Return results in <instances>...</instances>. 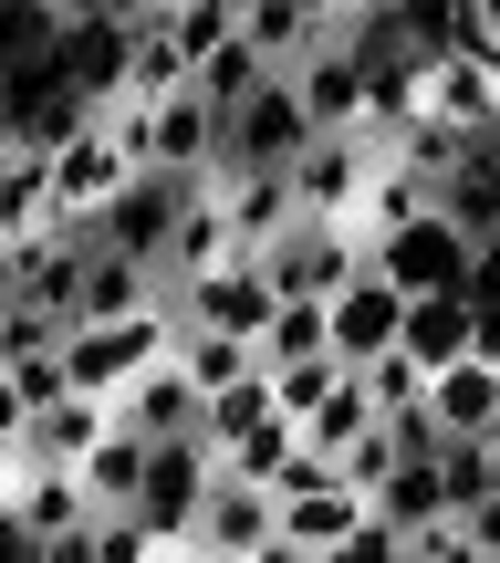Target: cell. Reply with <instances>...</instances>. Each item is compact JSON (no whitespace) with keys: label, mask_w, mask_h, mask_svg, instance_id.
<instances>
[{"label":"cell","mask_w":500,"mask_h":563,"mask_svg":"<svg viewBox=\"0 0 500 563\" xmlns=\"http://www.w3.org/2000/svg\"><path fill=\"white\" fill-rule=\"evenodd\" d=\"M241 251V230H230V209H220V188L199 178V199L178 209V230H167V251H157V282H188V272H209V262H230Z\"/></svg>","instance_id":"e0dca14e"},{"label":"cell","mask_w":500,"mask_h":563,"mask_svg":"<svg viewBox=\"0 0 500 563\" xmlns=\"http://www.w3.org/2000/svg\"><path fill=\"white\" fill-rule=\"evenodd\" d=\"M178 84H188L178 32H167V21H146V32H136V74H125V95H146V104H157V95H178Z\"/></svg>","instance_id":"f1b7e54d"},{"label":"cell","mask_w":500,"mask_h":563,"mask_svg":"<svg viewBox=\"0 0 500 563\" xmlns=\"http://www.w3.org/2000/svg\"><path fill=\"white\" fill-rule=\"evenodd\" d=\"M323 302H334V355H344V365H376L386 344L407 334V292H397L376 262H365V272H344Z\"/></svg>","instance_id":"7c38bea8"},{"label":"cell","mask_w":500,"mask_h":563,"mask_svg":"<svg viewBox=\"0 0 500 563\" xmlns=\"http://www.w3.org/2000/svg\"><path fill=\"white\" fill-rule=\"evenodd\" d=\"M104 428H115V407H104L95 386H63V397H42V407H32L21 449H32V460H74V470H84V449H95Z\"/></svg>","instance_id":"2e32d148"},{"label":"cell","mask_w":500,"mask_h":563,"mask_svg":"<svg viewBox=\"0 0 500 563\" xmlns=\"http://www.w3.org/2000/svg\"><path fill=\"white\" fill-rule=\"evenodd\" d=\"M209 481H220V449H209V428H178V439H146V481H136V522L157 532V563L188 553V522H199Z\"/></svg>","instance_id":"7a4b0ae2"},{"label":"cell","mask_w":500,"mask_h":563,"mask_svg":"<svg viewBox=\"0 0 500 563\" xmlns=\"http://www.w3.org/2000/svg\"><path fill=\"white\" fill-rule=\"evenodd\" d=\"M490 439H500V428H490Z\"/></svg>","instance_id":"f35d334b"},{"label":"cell","mask_w":500,"mask_h":563,"mask_svg":"<svg viewBox=\"0 0 500 563\" xmlns=\"http://www.w3.org/2000/svg\"><path fill=\"white\" fill-rule=\"evenodd\" d=\"M178 344V313H167V292L157 302H136V313H104V323H74L63 334V365H74V386H95V397H115L125 376H146V365Z\"/></svg>","instance_id":"3957f363"},{"label":"cell","mask_w":500,"mask_h":563,"mask_svg":"<svg viewBox=\"0 0 500 563\" xmlns=\"http://www.w3.org/2000/svg\"><path fill=\"white\" fill-rule=\"evenodd\" d=\"M241 32H251V42H260L271 63H302V53H313L323 32H334V21H323L313 0H241Z\"/></svg>","instance_id":"cb8c5ba5"},{"label":"cell","mask_w":500,"mask_h":563,"mask_svg":"<svg viewBox=\"0 0 500 563\" xmlns=\"http://www.w3.org/2000/svg\"><path fill=\"white\" fill-rule=\"evenodd\" d=\"M125 178H136V157L115 146V125H104V104H95V115L53 146V220H95Z\"/></svg>","instance_id":"30bf717a"},{"label":"cell","mask_w":500,"mask_h":563,"mask_svg":"<svg viewBox=\"0 0 500 563\" xmlns=\"http://www.w3.org/2000/svg\"><path fill=\"white\" fill-rule=\"evenodd\" d=\"M376 157H386V136H376V125L313 136V146L292 157V199L313 209V220H355V209H365V178H376Z\"/></svg>","instance_id":"ba28073f"},{"label":"cell","mask_w":500,"mask_h":563,"mask_svg":"<svg viewBox=\"0 0 500 563\" xmlns=\"http://www.w3.org/2000/svg\"><path fill=\"white\" fill-rule=\"evenodd\" d=\"M271 302H281V282H271L260 251H230V262L167 282V313H178V323H230V334H260V323H271Z\"/></svg>","instance_id":"277c9868"},{"label":"cell","mask_w":500,"mask_h":563,"mask_svg":"<svg viewBox=\"0 0 500 563\" xmlns=\"http://www.w3.org/2000/svg\"><path fill=\"white\" fill-rule=\"evenodd\" d=\"M167 355H178L188 376L220 397V386H241L251 365H260V344H251V334H230V323H178V344H167Z\"/></svg>","instance_id":"603a6c76"},{"label":"cell","mask_w":500,"mask_h":563,"mask_svg":"<svg viewBox=\"0 0 500 563\" xmlns=\"http://www.w3.org/2000/svg\"><path fill=\"white\" fill-rule=\"evenodd\" d=\"M260 262H271L281 292H334L344 272H365V230H355V220H313V209H292V220L260 241Z\"/></svg>","instance_id":"8992f818"},{"label":"cell","mask_w":500,"mask_h":563,"mask_svg":"<svg viewBox=\"0 0 500 563\" xmlns=\"http://www.w3.org/2000/svg\"><path fill=\"white\" fill-rule=\"evenodd\" d=\"M271 543H281V501H271V481L220 470V481H209V501H199V522H188V553L241 563V553H271Z\"/></svg>","instance_id":"9c48e42d"},{"label":"cell","mask_w":500,"mask_h":563,"mask_svg":"<svg viewBox=\"0 0 500 563\" xmlns=\"http://www.w3.org/2000/svg\"><path fill=\"white\" fill-rule=\"evenodd\" d=\"M469 355L500 365V292H469Z\"/></svg>","instance_id":"d590c367"},{"label":"cell","mask_w":500,"mask_h":563,"mask_svg":"<svg viewBox=\"0 0 500 563\" xmlns=\"http://www.w3.org/2000/svg\"><path fill=\"white\" fill-rule=\"evenodd\" d=\"M104 407H115V428H136V439H178V428H199V418H209V386L188 376L178 355H157L146 376H125Z\"/></svg>","instance_id":"5bb4252c"},{"label":"cell","mask_w":500,"mask_h":563,"mask_svg":"<svg viewBox=\"0 0 500 563\" xmlns=\"http://www.w3.org/2000/svg\"><path fill=\"white\" fill-rule=\"evenodd\" d=\"M188 199H199V167H136V178L95 209V241H115V251H136V262H157Z\"/></svg>","instance_id":"5b68a950"},{"label":"cell","mask_w":500,"mask_h":563,"mask_svg":"<svg viewBox=\"0 0 500 563\" xmlns=\"http://www.w3.org/2000/svg\"><path fill=\"white\" fill-rule=\"evenodd\" d=\"M53 220V146L11 136L0 146V230H42Z\"/></svg>","instance_id":"44dd1931"},{"label":"cell","mask_w":500,"mask_h":563,"mask_svg":"<svg viewBox=\"0 0 500 563\" xmlns=\"http://www.w3.org/2000/svg\"><path fill=\"white\" fill-rule=\"evenodd\" d=\"M167 282L157 262H136V251L115 241H84V272H74V323H104V313H136V302H157Z\"/></svg>","instance_id":"9a60e30c"},{"label":"cell","mask_w":500,"mask_h":563,"mask_svg":"<svg viewBox=\"0 0 500 563\" xmlns=\"http://www.w3.org/2000/svg\"><path fill=\"white\" fill-rule=\"evenodd\" d=\"M427 407L448 418V439H490V428H500V365L490 355L438 365V376H427Z\"/></svg>","instance_id":"ac0fdd59"},{"label":"cell","mask_w":500,"mask_h":563,"mask_svg":"<svg viewBox=\"0 0 500 563\" xmlns=\"http://www.w3.org/2000/svg\"><path fill=\"white\" fill-rule=\"evenodd\" d=\"M0 553H42V543H32V522H21L11 501H0Z\"/></svg>","instance_id":"8d00e7d4"},{"label":"cell","mask_w":500,"mask_h":563,"mask_svg":"<svg viewBox=\"0 0 500 563\" xmlns=\"http://www.w3.org/2000/svg\"><path fill=\"white\" fill-rule=\"evenodd\" d=\"M302 146H313V115H302L292 74L251 84V95H241V104L220 115V157H241V167H292Z\"/></svg>","instance_id":"52a82bcc"},{"label":"cell","mask_w":500,"mask_h":563,"mask_svg":"<svg viewBox=\"0 0 500 563\" xmlns=\"http://www.w3.org/2000/svg\"><path fill=\"white\" fill-rule=\"evenodd\" d=\"M334 376H344V355H292V365H271V397H281V418H313V407L334 397Z\"/></svg>","instance_id":"f546056e"},{"label":"cell","mask_w":500,"mask_h":563,"mask_svg":"<svg viewBox=\"0 0 500 563\" xmlns=\"http://www.w3.org/2000/svg\"><path fill=\"white\" fill-rule=\"evenodd\" d=\"M397 32H407V53H448L469 32V0H397Z\"/></svg>","instance_id":"1f68e13d"},{"label":"cell","mask_w":500,"mask_h":563,"mask_svg":"<svg viewBox=\"0 0 500 563\" xmlns=\"http://www.w3.org/2000/svg\"><path fill=\"white\" fill-rule=\"evenodd\" d=\"M260 365H292V355H334V302L323 292H281L271 302V323H260Z\"/></svg>","instance_id":"7402d4cb"},{"label":"cell","mask_w":500,"mask_h":563,"mask_svg":"<svg viewBox=\"0 0 500 563\" xmlns=\"http://www.w3.org/2000/svg\"><path fill=\"white\" fill-rule=\"evenodd\" d=\"M397 292H469V262H480V230L459 220L448 199H427V209H407L397 230H376V251H365Z\"/></svg>","instance_id":"6da1fadb"},{"label":"cell","mask_w":500,"mask_h":563,"mask_svg":"<svg viewBox=\"0 0 500 563\" xmlns=\"http://www.w3.org/2000/svg\"><path fill=\"white\" fill-rule=\"evenodd\" d=\"M136 481H146V439L136 428H104V439L84 449V490L115 511V501H136Z\"/></svg>","instance_id":"484cf974"},{"label":"cell","mask_w":500,"mask_h":563,"mask_svg":"<svg viewBox=\"0 0 500 563\" xmlns=\"http://www.w3.org/2000/svg\"><path fill=\"white\" fill-rule=\"evenodd\" d=\"M271 74H281V63H271V53H260V42H251V32H230V42H220V53H209V63H199V74H188V84H199V95H209V104H220V115H230V104H241V95H251V84H271Z\"/></svg>","instance_id":"d4e9b609"},{"label":"cell","mask_w":500,"mask_h":563,"mask_svg":"<svg viewBox=\"0 0 500 563\" xmlns=\"http://www.w3.org/2000/svg\"><path fill=\"white\" fill-rule=\"evenodd\" d=\"M438 490H448V511H480L490 501V439H448L438 449Z\"/></svg>","instance_id":"4dcf8cb0"},{"label":"cell","mask_w":500,"mask_h":563,"mask_svg":"<svg viewBox=\"0 0 500 563\" xmlns=\"http://www.w3.org/2000/svg\"><path fill=\"white\" fill-rule=\"evenodd\" d=\"M220 157V104L199 95V84H178V95H157V167H199Z\"/></svg>","instance_id":"d6986e66"},{"label":"cell","mask_w":500,"mask_h":563,"mask_svg":"<svg viewBox=\"0 0 500 563\" xmlns=\"http://www.w3.org/2000/svg\"><path fill=\"white\" fill-rule=\"evenodd\" d=\"M469 11H480V32H500V0H469Z\"/></svg>","instance_id":"74e56055"},{"label":"cell","mask_w":500,"mask_h":563,"mask_svg":"<svg viewBox=\"0 0 500 563\" xmlns=\"http://www.w3.org/2000/svg\"><path fill=\"white\" fill-rule=\"evenodd\" d=\"M355 376H365V397H376V418H386V407H418V397H427V365L407 355V344H386V355L355 365Z\"/></svg>","instance_id":"d6a6232c"},{"label":"cell","mask_w":500,"mask_h":563,"mask_svg":"<svg viewBox=\"0 0 500 563\" xmlns=\"http://www.w3.org/2000/svg\"><path fill=\"white\" fill-rule=\"evenodd\" d=\"M271 501H281V543L271 553H292V563H344V553H355L365 490L344 481V470H334V481H313V490H271Z\"/></svg>","instance_id":"8fae6325"},{"label":"cell","mask_w":500,"mask_h":563,"mask_svg":"<svg viewBox=\"0 0 500 563\" xmlns=\"http://www.w3.org/2000/svg\"><path fill=\"white\" fill-rule=\"evenodd\" d=\"M21 428H32V397H21V376H11V365H0V460H11V449H21Z\"/></svg>","instance_id":"e575fe53"},{"label":"cell","mask_w":500,"mask_h":563,"mask_svg":"<svg viewBox=\"0 0 500 563\" xmlns=\"http://www.w3.org/2000/svg\"><path fill=\"white\" fill-rule=\"evenodd\" d=\"M167 32H178V53H188V74H199V63L220 53L230 32H241V0H178V11H167Z\"/></svg>","instance_id":"83f0119b"},{"label":"cell","mask_w":500,"mask_h":563,"mask_svg":"<svg viewBox=\"0 0 500 563\" xmlns=\"http://www.w3.org/2000/svg\"><path fill=\"white\" fill-rule=\"evenodd\" d=\"M334 470H344V481H355V490H376L386 470H397V428H386V418H365L355 439L334 449Z\"/></svg>","instance_id":"836d02e7"},{"label":"cell","mask_w":500,"mask_h":563,"mask_svg":"<svg viewBox=\"0 0 500 563\" xmlns=\"http://www.w3.org/2000/svg\"><path fill=\"white\" fill-rule=\"evenodd\" d=\"M407 355L427 365V376H438V365H459L469 355V292H407Z\"/></svg>","instance_id":"ffe728a7"},{"label":"cell","mask_w":500,"mask_h":563,"mask_svg":"<svg viewBox=\"0 0 500 563\" xmlns=\"http://www.w3.org/2000/svg\"><path fill=\"white\" fill-rule=\"evenodd\" d=\"M292 74V95H302V115H313V136H344V125H365V63H355V42L344 32H323L302 63H281Z\"/></svg>","instance_id":"4fadbf2b"},{"label":"cell","mask_w":500,"mask_h":563,"mask_svg":"<svg viewBox=\"0 0 500 563\" xmlns=\"http://www.w3.org/2000/svg\"><path fill=\"white\" fill-rule=\"evenodd\" d=\"M63 334H74V313H63V302H42V292H11V302H0V365L53 355Z\"/></svg>","instance_id":"4316f807"}]
</instances>
